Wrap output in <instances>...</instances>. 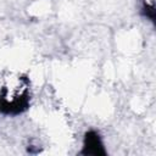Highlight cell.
Returning <instances> with one entry per match:
<instances>
[{
	"label": "cell",
	"mask_w": 156,
	"mask_h": 156,
	"mask_svg": "<svg viewBox=\"0 0 156 156\" xmlns=\"http://www.w3.org/2000/svg\"><path fill=\"white\" fill-rule=\"evenodd\" d=\"M84 154H93V155H104L105 151L102 149V143L99 135L95 132H88L84 139Z\"/></svg>",
	"instance_id": "obj_1"
}]
</instances>
